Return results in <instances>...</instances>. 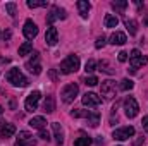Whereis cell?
I'll return each instance as SVG.
<instances>
[{"mask_svg": "<svg viewBox=\"0 0 148 146\" xmlns=\"http://www.w3.org/2000/svg\"><path fill=\"white\" fill-rule=\"evenodd\" d=\"M66 17H67V14H66L64 9H60V7H53V9L50 10V14H48L47 21H48V24L52 26L53 21H57V19H66Z\"/></svg>", "mask_w": 148, "mask_h": 146, "instance_id": "7c38bea8", "label": "cell"}, {"mask_svg": "<svg viewBox=\"0 0 148 146\" xmlns=\"http://www.w3.org/2000/svg\"><path fill=\"white\" fill-rule=\"evenodd\" d=\"M47 2H35V0H28V7L29 9H36V7H47Z\"/></svg>", "mask_w": 148, "mask_h": 146, "instance_id": "1f68e13d", "label": "cell"}, {"mask_svg": "<svg viewBox=\"0 0 148 146\" xmlns=\"http://www.w3.org/2000/svg\"><path fill=\"white\" fill-rule=\"evenodd\" d=\"M14 134H16V126H14V124L3 122V124L0 126V136H2L3 139H7V138H12Z\"/></svg>", "mask_w": 148, "mask_h": 146, "instance_id": "5bb4252c", "label": "cell"}, {"mask_svg": "<svg viewBox=\"0 0 148 146\" xmlns=\"http://www.w3.org/2000/svg\"><path fill=\"white\" fill-rule=\"evenodd\" d=\"M90 113H91V110H73V112H71V115H73L74 119H79V117L88 119V117H90Z\"/></svg>", "mask_w": 148, "mask_h": 146, "instance_id": "484cf974", "label": "cell"}, {"mask_svg": "<svg viewBox=\"0 0 148 146\" xmlns=\"http://www.w3.org/2000/svg\"><path fill=\"white\" fill-rule=\"evenodd\" d=\"M77 93H79V86L76 83H69L67 86H64V89L60 93V98H62L64 103H73L74 98L77 96Z\"/></svg>", "mask_w": 148, "mask_h": 146, "instance_id": "3957f363", "label": "cell"}, {"mask_svg": "<svg viewBox=\"0 0 148 146\" xmlns=\"http://www.w3.org/2000/svg\"><path fill=\"white\" fill-rule=\"evenodd\" d=\"M127 41V38L124 33H121V31H115V33H112L110 35V43L112 45H124Z\"/></svg>", "mask_w": 148, "mask_h": 146, "instance_id": "ac0fdd59", "label": "cell"}, {"mask_svg": "<svg viewBox=\"0 0 148 146\" xmlns=\"http://www.w3.org/2000/svg\"><path fill=\"white\" fill-rule=\"evenodd\" d=\"M50 76H52V79H53V81H55V79H57V74L53 72V71H52V72H50Z\"/></svg>", "mask_w": 148, "mask_h": 146, "instance_id": "ab89813d", "label": "cell"}, {"mask_svg": "<svg viewBox=\"0 0 148 146\" xmlns=\"http://www.w3.org/2000/svg\"><path fill=\"white\" fill-rule=\"evenodd\" d=\"M29 126L31 127H35V129H45V126H47V119L45 117H41V115H38V117H33L31 120H29Z\"/></svg>", "mask_w": 148, "mask_h": 146, "instance_id": "e0dca14e", "label": "cell"}, {"mask_svg": "<svg viewBox=\"0 0 148 146\" xmlns=\"http://www.w3.org/2000/svg\"><path fill=\"white\" fill-rule=\"evenodd\" d=\"M127 55H129L127 52H121V53H119V57H117V59H119V62H126V60H127Z\"/></svg>", "mask_w": 148, "mask_h": 146, "instance_id": "d590c367", "label": "cell"}, {"mask_svg": "<svg viewBox=\"0 0 148 146\" xmlns=\"http://www.w3.org/2000/svg\"><path fill=\"white\" fill-rule=\"evenodd\" d=\"M105 41H107L105 36H98L97 41H95V48H103V46H105Z\"/></svg>", "mask_w": 148, "mask_h": 146, "instance_id": "d6a6232c", "label": "cell"}, {"mask_svg": "<svg viewBox=\"0 0 148 146\" xmlns=\"http://www.w3.org/2000/svg\"><path fill=\"white\" fill-rule=\"evenodd\" d=\"M133 86H134V83L131 79H122L121 81V89L122 91H129V89H133Z\"/></svg>", "mask_w": 148, "mask_h": 146, "instance_id": "83f0119b", "label": "cell"}, {"mask_svg": "<svg viewBox=\"0 0 148 146\" xmlns=\"http://www.w3.org/2000/svg\"><path fill=\"white\" fill-rule=\"evenodd\" d=\"M38 55H40L38 52H33V57H31V60H29V62L26 64V67H28V69H31V67H35V65H38V59H40Z\"/></svg>", "mask_w": 148, "mask_h": 146, "instance_id": "f546056e", "label": "cell"}, {"mask_svg": "<svg viewBox=\"0 0 148 146\" xmlns=\"http://www.w3.org/2000/svg\"><path fill=\"white\" fill-rule=\"evenodd\" d=\"M2 112H3V108H2V107H0V115H2Z\"/></svg>", "mask_w": 148, "mask_h": 146, "instance_id": "60d3db41", "label": "cell"}, {"mask_svg": "<svg viewBox=\"0 0 148 146\" xmlns=\"http://www.w3.org/2000/svg\"><path fill=\"white\" fill-rule=\"evenodd\" d=\"M98 65H100V71H103V72H107V74H114V72H115V69H112L110 64H109L107 60H102Z\"/></svg>", "mask_w": 148, "mask_h": 146, "instance_id": "4316f807", "label": "cell"}, {"mask_svg": "<svg viewBox=\"0 0 148 146\" xmlns=\"http://www.w3.org/2000/svg\"><path fill=\"white\" fill-rule=\"evenodd\" d=\"M103 24H105V28H117L119 19H117L114 14H107V16H105V19H103Z\"/></svg>", "mask_w": 148, "mask_h": 146, "instance_id": "44dd1931", "label": "cell"}, {"mask_svg": "<svg viewBox=\"0 0 148 146\" xmlns=\"http://www.w3.org/2000/svg\"><path fill=\"white\" fill-rule=\"evenodd\" d=\"M29 72H31V74H40V72H41V65L38 64V65H35V67H31V69H29Z\"/></svg>", "mask_w": 148, "mask_h": 146, "instance_id": "8d00e7d4", "label": "cell"}, {"mask_svg": "<svg viewBox=\"0 0 148 146\" xmlns=\"http://www.w3.org/2000/svg\"><path fill=\"white\" fill-rule=\"evenodd\" d=\"M45 41H47V45H48V46L57 45V41H59V33H57V28L50 26V28L47 29V33H45Z\"/></svg>", "mask_w": 148, "mask_h": 146, "instance_id": "4fadbf2b", "label": "cell"}, {"mask_svg": "<svg viewBox=\"0 0 148 146\" xmlns=\"http://www.w3.org/2000/svg\"><path fill=\"white\" fill-rule=\"evenodd\" d=\"M112 9L122 12V10L127 9V2H126V0H115V2H112Z\"/></svg>", "mask_w": 148, "mask_h": 146, "instance_id": "cb8c5ba5", "label": "cell"}, {"mask_svg": "<svg viewBox=\"0 0 148 146\" xmlns=\"http://www.w3.org/2000/svg\"><path fill=\"white\" fill-rule=\"evenodd\" d=\"M53 110H55V98L53 96H47L45 102H43V112L52 113Z\"/></svg>", "mask_w": 148, "mask_h": 146, "instance_id": "d6986e66", "label": "cell"}, {"mask_svg": "<svg viewBox=\"0 0 148 146\" xmlns=\"http://www.w3.org/2000/svg\"><path fill=\"white\" fill-rule=\"evenodd\" d=\"M40 138L45 139V141H50V132L45 131V129H41V131H40Z\"/></svg>", "mask_w": 148, "mask_h": 146, "instance_id": "e575fe53", "label": "cell"}, {"mask_svg": "<svg viewBox=\"0 0 148 146\" xmlns=\"http://www.w3.org/2000/svg\"><path fill=\"white\" fill-rule=\"evenodd\" d=\"M90 9H91L90 2H86V0H79V2H77V10H79V16H81L83 19H86V17H88Z\"/></svg>", "mask_w": 148, "mask_h": 146, "instance_id": "9a60e30c", "label": "cell"}, {"mask_svg": "<svg viewBox=\"0 0 148 146\" xmlns=\"http://www.w3.org/2000/svg\"><path fill=\"white\" fill-rule=\"evenodd\" d=\"M16 146H35V138L33 134H29L28 131H21L17 139H16Z\"/></svg>", "mask_w": 148, "mask_h": 146, "instance_id": "30bf717a", "label": "cell"}, {"mask_svg": "<svg viewBox=\"0 0 148 146\" xmlns=\"http://www.w3.org/2000/svg\"><path fill=\"white\" fill-rule=\"evenodd\" d=\"M143 141H145V138H140L138 141H134V146H140L141 143H143Z\"/></svg>", "mask_w": 148, "mask_h": 146, "instance_id": "f35d334b", "label": "cell"}, {"mask_svg": "<svg viewBox=\"0 0 148 146\" xmlns=\"http://www.w3.org/2000/svg\"><path fill=\"white\" fill-rule=\"evenodd\" d=\"M138 112H140L138 102H136L133 96H127V98L124 100V113H126V117H127V119H134V117L138 115Z\"/></svg>", "mask_w": 148, "mask_h": 146, "instance_id": "5b68a950", "label": "cell"}, {"mask_svg": "<svg viewBox=\"0 0 148 146\" xmlns=\"http://www.w3.org/2000/svg\"><path fill=\"white\" fill-rule=\"evenodd\" d=\"M40 98H41L40 91H33V93H29L28 98H26V102H24V108H26V112H35L36 107H38Z\"/></svg>", "mask_w": 148, "mask_h": 146, "instance_id": "9c48e42d", "label": "cell"}, {"mask_svg": "<svg viewBox=\"0 0 148 146\" xmlns=\"http://www.w3.org/2000/svg\"><path fill=\"white\" fill-rule=\"evenodd\" d=\"M79 57L77 55H69V57H66L64 60H62V64H60V72L62 74H73L76 72L77 69H79Z\"/></svg>", "mask_w": 148, "mask_h": 146, "instance_id": "6da1fadb", "label": "cell"}, {"mask_svg": "<svg viewBox=\"0 0 148 146\" xmlns=\"http://www.w3.org/2000/svg\"><path fill=\"white\" fill-rule=\"evenodd\" d=\"M100 93L105 100H112L117 96V88H115V83L112 79H107V81H102V86H100Z\"/></svg>", "mask_w": 148, "mask_h": 146, "instance_id": "277c9868", "label": "cell"}, {"mask_svg": "<svg viewBox=\"0 0 148 146\" xmlns=\"http://www.w3.org/2000/svg\"><path fill=\"white\" fill-rule=\"evenodd\" d=\"M95 69H97V62H95L93 59H90V60L86 62V65H84V71H86V72L90 74V72H93Z\"/></svg>", "mask_w": 148, "mask_h": 146, "instance_id": "f1b7e54d", "label": "cell"}, {"mask_svg": "<svg viewBox=\"0 0 148 146\" xmlns=\"http://www.w3.org/2000/svg\"><path fill=\"white\" fill-rule=\"evenodd\" d=\"M141 126H143L145 132H148V115H147V117H143V122H141Z\"/></svg>", "mask_w": 148, "mask_h": 146, "instance_id": "74e56055", "label": "cell"}, {"mask_svg": "<svg viewBox=\"0 0 148 146\" xmlns=\"http://www.w3.org/2000/svg\"><path fill=\"white\" fill-rule=\"evenodd\" d=\"M7 81H9L12 86H16V88H24V86H28V79L24 77V74L21 72L19 69H10V71L7 72Z\"/></svg>", "mask_w": 148, "mask_h": 146, "instance_id": "7a4b0ae2", "label": "cell"}, {"mask_svg": "<svg viewBox=\"0 0 148 146\" xmlns=\"http://www.w3.org/2000/svg\"><path fill=\"white\" fill-rule=\"evenodd\" d=\"M86 122H88L91 127H97V126L100 124V113H98L97 110H91V113H90V117L86 119Z\"/></svg>", "mask_w": 148, "mask_h": 146, "instance_id": "ffe728a7", "label": "cell"}, {"mask_svg": "<svg viewBox=\"0 0 148 146\" xmlns=\"http://www.w3.org/2000/svg\"><path fill=\"white\" fill-rule=\"evenodd\" d=\"M129 62H131V67L133 69H138V67H143L148 62L147 55H141V52L138 48H134L131 53H129Z\"/></svg>", "mask_w": 148, "mask_h": 146, "instance_id": "8992f818", "label": "cell"}, {"mask_svg": "<svg viewBox=\"0 0 148 146\" xmlns=\"http://www.w3.org/2000/svg\"><path fill=\"white\" fill-rule=\"evenodd\" d=\"M81 102H83L84 107H88V108H95V107H98V105L102 103V98H100L97 93H86V95H83Z\"/></svg>", "mask_w": 148, "mask_h": 146, "instance_id": "ba28073f", "label": "cell"}, {"mask_svg": "<svg viewBox=\"0 0 148 146\" xmlns=\"http://www.w3.org/2000/svg\"><path fill=\"white\" fill-rule=\"evenodd\" d=\"M84 84H86V86H97V84H98V79H97L95 76H86V77H84Z\"/></svg>", "mask_w": 148, "mask_h": 146, "instance_id": "4dcf8cb0", "label": "cell"}, {"mask_svg": "<svg viewBox=\"0 0 148 146\" xmlns=\"http://www.w3.org/2000/svg\"><path fill=\"white\" fill-rule=\"evenodd\" d=\"M5 10H7L9 16H14L16 14V3H12V2L10 3H5Z\"/></svg>", "mask_w": 148, "mask_h": 146, "instance_id": "836d02e7", "label": "cell"}, {"mask_svg": "<svg viewBox=\"0 0 148 146\" xmlns=\"http://www.w3.org/2000/svg\"><path fill=\"white\" fill-rule=\"evenodd\" d=\"M23 33H24V36L28 38V40H33V38L38 36V26L33 23V21H31V19H28V21L24 23Z\"/></svg>", "mask_w": 148, "mask_h": 146, "instance_id": "8fae6325", "label": "cell"}, {"mask_svg": "<svg viewBox=\"0 0 148 146\" xmlns=\"http://www.w3.org/2000/svg\"><path fill=\"white\" fill-rule=\"evenodd\" d=\"M52 129H53V136H55V141H57V145H62V143H64V131H62L60 124L53 122V124H52Z\"/></svg>", "mask_w": 148, "mask_h": 146, "instance_id": "2e32d148", "label": "cell"}, {"mask_svg": "<svg viewBox=\"0 0 148 146\" xmlns=\"http://www.w3.org/2000/svg\"><path fill=\"white\" fill-rule=\"evenodd\" d=\"M124 24H126V28H127L129 35H136V31H138V23H136L134 19H126V21H124Z\"/></svg>", "mask_w": 148, "mask_h": 146, "instance_id": "7402d4cb", "label": "cell"}, {"mask_svg": "<svg viewBox=\"0 0 148 146\" xmlns=\"http://www.w3.org/2000/svg\"><path fill=\"white\" fill-rule=\"evenodd\" d=\"M133 136H134V127H133V126L119 127V129H115L114 134H112V138H114L115 141H126V139H129V138H133Z\"/></svg>", "mask_w": 148, "mask_h": 146, "instance_id": "52a82bcc", "label": "cell"}, {"mask_svg": "<svg viewBox=\"0 0 148 146\" xmlns=\"http://www.w3.org/2000/svg\"><path fill=\"white\" fill-rule=\"evenodd\" d=\"M90 145H91V138H88V136H81L74 141V146H90Z\"/></svg>", "mask_w": 148, "mask_h": 146, "instance_id": "d4e9b609", "label": "cell"}, {"mask_svg": "<svg viewBox=\"0 0 148 146\" xmlns=\"http://www.w3.org/2000/svg\"><path fill=\"white\" fill-rule=\"evenodd\" d=\"M33 52V45H31V41H24L21 46H19V55H28V53H31Z\"/></svg>", "mask_w": 148, "mask_h": 146, "instance_id": "603a6c76", "label": "cell"}]
</instances>
